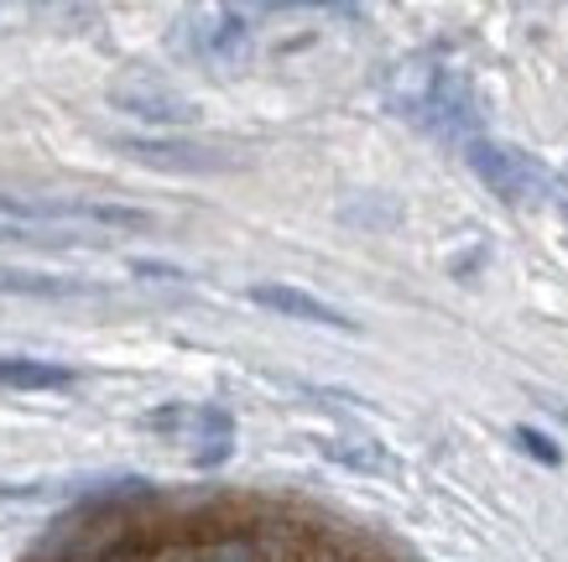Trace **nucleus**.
<instances>
[{"mask_svg": "<svg viewBox=\"0 0 568 562\" xmlns=\"http://www.w3.org/2000/svg\"><path fill=\"white\" fill-rule=\"evenodd\" d=\"M402 115L423 120L438 136H469L480 125V100H475V84H469L459 69H423V84L413 94L396 100ZM475 141V136H469Z\"/></svg>", "mask_w": 568, "mask_h": 562, "instance_id": "1", "label": "nucleus"}, {"mask_svg": "<svg viewBox=\"0 0 568 562\" xmlns=\"http://www.w3.org/2000/svg\"><path fill=\"white\" fill-rule=\"evenodd\" d=\"M465 162L480 172V183L496 198H506V204H542V198L558 193L552 172L542 162H532L527 152H517V146H496V141L475 136V141H465Z\"/></svg>", "mask_w": 568, "mask_h": 562, "instance_id": "2", "label": "nucleus"}, {"mask_svg": "<svg viewBox=\"0 0 568 562\" xmlns=\"http://www.w3.org/2000/svg\"><path fill=\"white\" fill-rule=\"evenodd\" d=\"M110 104L125 110V115L146 120V125H193L199 120V104L189 94H178L168 79H156V73H125L110 84Z\"/></svg>", "mask_w": 568, "mask_h": 562, "instance_id": "3", "label": "nucleus"}, {"mask_svg": "<svg viewBox=\"0 0 568 562\" xmlns=\"http://www.w3.org/2000/svg\"><path fill=\"white\" fill-rule=\"evenodd\" d=\"M115 152L136 156L146 167H168V172H220V167H235L230 156H214L204 146H183V141H141V136H121Z\"/></svg>", "mask_w": 568, "mask_h": 562, "instance_id": "4", "label": "nucleus"}, {"mask_svg": "<svg viewBox=\"0 0 568 562\" xmlns=\"http://www.w3.org/2000/svg\"><path fill=\"white\" fill-rule=\"evenodd\" d=\"M251 303L272 307L282 318H303V324H324V328H355V318H345L334 303L313 297V292H297V287H276V282H261L251 287Z\"/></svg>", "mask_w": 568, "mask_h": 562, "instance_id": "5", "label": "nucleus"}, {"mask_svg": "<svg viewBox=\"0 0 568 562\" xmlns=\"http://www.w3.org/2000/svg\"><path fill=\"white\" fill-rule=\"evenodd\" d=\"M73 370L48 365V359H0V386H21V391H48V386H69Z\"/></svg>", "mask_w": 568, "mask_h": 562, "instance_id": "6", "label": "nucleus"}, {"mask_svg": "<svg viewBox=\"0 0 568 562\" xmlns=\"http://www.w3.org/2000/svg\"><path fill=\"white\" fill-rule=\"evenodd\" d=\"M318 453L334 463H345V469H365V474H386V469H392V459H386L376 443H361V438H355V443H349V438H324Z\"/></svg>", "mask_w": 568, "mask_h": 562, "instance_id": "7", "label": "nucleus"}, {"mask_svg": "<svg viewBox=\"0 0 568 562\" xmlns=\"http://www.w3.org/2000/svg\"><path fill=\"white\" fill-rule=\"evenodd\" d=\"M251 37V27H245L241 11H214V17L199 27V48L204 52H235Z\"/></svg>", "mask_w": 568, "mask_h": 562, "instance_id": "8", "label": "nucleus"}, {"mask_svg": "<svg viewBox=\"0 0 568 562\" xmlns=\"http://www.w3.org/2000/svg\"><path fill=\"white\" fill-rule=\"evenodd\" d=\"M0 292H32V297H69V292H84V287H79V282H58V276L0 272Z\"/></svg>", "mask_w": 568, "mask_h": 562, "instance_id": "9", "label": "nucleus"}, {"mask_svg": "<svg viewBox=\"0 0 568 562\" xmlns=\"http://www.w3.org/2000/svg\"><path fill=\"white\" fill-rule=\"evenodd\" d=\"M511 443L527 453V459H537V463H548V469H558L564 463V453H558V443H552L548 432H537V427H517L511 432Z\"/></svg>", "mask_w": 568, "mask_h": 562, "instance_id": "10", "label": "nucleus"}, {"mask_svg": "<svg viewBox=\"0 0 568 562\" xmlns=\"http://www.w3.org/2000/svg\"><path fill=\"white\" fill-rule=\"evenodd\" d=\"M131 272H136V276H152V282H173V276H183L178 266H162V260H131Z\"/></svg>", "mask_w": 568, "mask_h": 562, "instance_id": "11", "label": "nucleus"}, {"mask_svg": "<svg viewBox=\"0 0 568 562\" xmlns=\"http://www.w3.org/2000/svg\"><path fill=\"white\" fill-rule=\"evenodd\" d=\"M552 411H564V422H568V407H558V401H552Z\"/></svg>", "mask_w": 568, "mask_h": 562, "instance_id": "12", "label": "nucleus"}]
</instances>
